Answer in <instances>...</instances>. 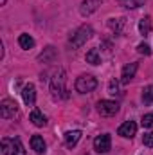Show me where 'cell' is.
<instances>
[{
	"instance_id": "1",
	"label": "cell",
	"mask_w": 153,
	"mask_h": 155,
	"mask_svg": "<svg viewBox=\"0 0 153 155\" xmlns=\"http://www.w3.org/2000/svg\"><path fill=\"white\" fill-rule=\"evenodd\" d=\"M65 71L63 69H58L54 72V76L50 79V92H52V97L54 99H60V97H67V88H65Z\"/></svg>"
},
{
	"instance_id": "2",
	"label": "cell",
	"mask_w": 153,
	"mask_h": 155,
	"mask_svg": "<svg viewBox=\"0 0 153 155\" xmlns=\"http://www.w3.org/2000/svg\"><path fill=\"white\" fill-rule=\"evenodd\" d=\"M92 35H94V29H92L90 25H81L76 33L70 36V43H72V47H76L77 49V47L85 45L88 40L92 38Z\"/></svg>"
},
{
	"instance_id": "3",
	"label": "cell",
	"mask_w": 153,
	"mask_h": 155,
	"mask_svg": "<svg viewBox=\"0 0 153 155\" xmlns=\"http://www.w3.org/2000/svg\"><path fill=\"white\" fill-rule=\"evenodd\" d=\"M97 87V79L90 74H83L76 79V90L79 94H88Z\"/></svg>"
},
{
	"instance_id": "4",
	"label": "cell",
	"mask_w": 153,
	"mask_h": 155,
	"mask_svg": "<svg viewBox=\"0 0 153 155\" xmlns=\"http://www.w3.org/2000/svg\"><path fill=\"white\" fill-rule=\"evenodd\" d=\"M0 116L4 119H15L18 116V105L13 99H4L0 103Z\"/></svg>"
},
{
	"instance_id": "5",
	"label": "cell",
	"mask_w": 153,
	"mask_h": 155,
	"mask_svg": "<svg viewBox=\"0 0 153 155\" xmlns=\"http://www.w3.org/2000/svg\"><path fill=\"white\" fill-rule=\"evenodd\" d=\"M112 148V137L108 134H103V135H97L94 139V150L97 153H108Z\"/></svg>"
},
{
	"instance_id": "6",
	"label": "cell",
	"mask_w": 153,
	"mask_h": 155,
	"mask_svg": "<svg viewBox=\"0 0 153 155\" xmlns=\"http://www.w3.org/2000/svg\"><path fill=\"white\" fill-rule=\"evenodd\" d=\"M97 112L105 117L115 116V114L119 112V105H117L115 101H110V99H103V101L97 103Z\"/></svg>"
},
{
	"instance_id": "7",
	"label": "cell",
	"mask_w": 153,
	"mask_h": 155,
	"mask_svg": "<svg viewBox=\"0 0 153 155\" xmlns=\"http://www.w3.org/2000/svg\"><path fill=\"white\" fill-rule=\"evenodd\" d=\"M105 2H106V0H83L81 5H79V13H81L83 16H88V15H92L94 11H97L99 5L105 4Z\"/></svg>"
},
{
	"instance_id": "8",
	"label": "cell",
	"mask_w": 153,
	"mask_h": 155,
	"mask_svg": "<svg viewBox=\"0 0 153 155\" xmlns=\"http://www.w3.org/2000/svg\"><path fill=\"white\" fill-rule=\"evenodd\" d=\"M22 99L27 107H33L34 101H36V88L33 83H27L24 88H22Z\"/></svg>"
},
{
	"instance_id": "9",
	"label": "cell",
	"mask_w": 153,
	"mask_h": 155,
	"mask_svg": "<svg viewBox=\"0 0 153 155\" xmlns=\"http://www.w3.org/2000/svg\"><path fill=\"white\" fill-rule=\"evenodd\" d=\"M117 134H119L121 137H124V139H132V137L137 134V124H135L133 121H126V123H122V124L119 126Z\"/></svg>"
},
{
	"instance_id": "10",
	"label": "cell",
	"mask_w": 153,
	"mask_h": 155,
	"mask_svg": "<svg viewBox=\"0 0 153 155\" xmlns=\"http://www.w3.org/2000/svg\"><path fill=\"white\" fill-rule=\"evenodd\" d=\"M137 69H139V63L137 61H132V63H128L124 69H122V74H121V83H130L133 76H135V72H137Z\"/></svg>"
},
{
	"instance_id": "11",
	"label": "cell",
	"mask_w": 153,
	"mask_h": 155,
	"mask_svg": "<svg viewBox=\"0 0 153 155\" xmlns=\"http://www.w3.org/2000/svg\"><path fill=\"white\" fill-rule=\"evenodd\" d=\"M79 139H81V132L79 130L67 132L65 134V144H67V148H74L77 143H79Z\"/></svg>"
},
{
	"instance_id": "12",
	"label": "cell",
	"mask_w": 153,
	"mask_h": 155,
	"mask_svg": "<svg viewBox=\"0 0 153 155\" xmlns=\"http://www.w3.org/2000/svg\"><path fill=\"white\" fill-rule=\"evenodd\" d=\"M139 33L142 36H150V33H151V18L150 16L141 18V22H139Z\"/></svg>"
},
{
	"instance_id": "13",
	"label": "cell",
	"mask_w": 153,
	"mask_h": 155,
	"mask_svg": "<svg viewBox=\"0 0 153 155\" xmlns=\"http://www.w3.org/2000/svg\"><path fill=\"white\" fill-rule=\"evenodd\" d=\"M31 148H33L36 153H43V152H45V141H43V137L33 135V137H31Z\"/></svg>"
},
{
	"instance_id": "14",
	"label": "cell",
	"mask_w": 153,
	"mask_h": 155,
	"mask_svg": "<svg viewBox=\"0 0 153 155\" xmlns=\"http://www.w3.org/2000/svg\"><path fill=\"white\" fill-rule=\"evenodd\" d=\"M31 121H33L34 126H45V124H47V117L43 116L38 108H34V110L31 112Z\"/></svg>"
},
{
	"instance_id": "15",
	"label": "cell",
	"mask_w": 153,
	"mask_h": 155,
	"mask_svg": "<svg viewBox=\"0 0 153 155\" xmlns=\"http://www.w3.org/2000/svg\"><path fill=\"white\" fill-rule=\"evenodd\" d=\"M86 63H90V65H99L101 63V56H99L97 49H90L86 52Z\"/></svg>"
},
{
	"instance_id": "16",
	"label": "cell",
	"mask_w": 153,
	"mask_h": 155,
	"mask_svg": "<svg viewBox=\"0 0 153 155\" xmlns=\"http://www.w3.org/2000/svg\"><path fill=\"white\" fill-rule=\"evenodd\" d=\"M18 43H20V47H22V49H25V51L34 47V40H33V36H29V35H20Z\"/></svg>"
},
{
	"instance_id": "17",
	"label": "cell",
	"mask_w": 153,
	"mask_h": 155,
	"mask_svg": "<svg viewBox=\"0 0 153 155\" xmlns=\"http://www.w3.org/2000/svg\"><path fill=\"white\" fill-rule=\"evenodd\" d=\"M108 25L114 33H121L122 31V25H124V18H110L108 20Z\"/></svg>"
},
{
	"instance_id": "18",
	"label": "cell",
	"mask_w": 153,
	"mask_h": 155,
	"mask_svg": "<svg viewBox=\"0 0 153 155\" xmlns=\"http://www.w3.org/2000/svg\"><path fill=\"white\" fill-rule=\"evenodd\" d=\"M142 101H144V105L153 103V85H148L142 88Z\"/></svg>"
},
{
	"instance_id": "19",
	"label": "cell",
	"mask_w": 153,
	"mask_h": 155,
	"mask_svg": "<svg viewBox=\"0 0 153 155\" xmlns=\"http://www.w3.org/2000/svg\"><path fill=\"white\" fill-rule=\"evenodd\" d=\"M2 155H13V139H2Z\"/></svg>"
},
{
	"instance_id": "20",
	"label": "cell",
	"mask_w": 153,
	"mask_h": 155,
	"mask_svg": "<svg viewBox=\"0 0 153 155\" xmlns=\"http://www.w3.org/2000/svg\"><path fill=\"white\" fill-rule=\"evenodd\" d=\"M13 155H25V150H24V144L18 137L13 139Z\"/></svg>"
},
{
	"instance_id": "21",
	"label": "cell",
	"mask_w": 153,
	"mask_h": 155,
	"mask_svg": "<svg viewBox=\"0 0 153 155\" xmlns=\"http://www.w3.org/2000/svg\"><path fill=\"white\" fill-rule=\"evenodd\" d=\"M122 7H126V9H133V7H137L139 5V0H117Z\"/></svg>"
},
{
	"instance_id": "22",
	"label": "cell",
	"mask_w": 153,
	"mask_h": 155,
	"mask_svg": "<svg viewBox=\"0 0 153 155\" xmlns=\"http://www.w3.org/2000/svg\"><path fill=\"white\" fill-rule=\"evenodd\" d=\"M142 126L144 128H153V112L142 116Z\"/></svg>"
},
{
	"instance_id": "23",
	"label": "cell",
	"mask_w": 153,
	"mask_h": 155,
	"mask_svg": "<svg viewBox=\"0 0 153 155\" xmlns=\"http://www.w3.org/2000/svg\"><path fill=\"white\" fill-rule=\"evenodd\" d=\"M142 143H144V146L153 148V132H146V134L142 135Z\"/></svg>"
},
{
	"instance_id": "24",
	"label": "cell",
	"mask_w": 153,
	"mask_h": 155,
	"mask_svg": "<svg viewBox=\"0 0 153 155\" xmlns=\"http://www.w3.org/2000/svg\"><path fill=\"white\" fill-rule=\"evenodd\" d=\"M137 52H139V54L148 56V54H151V49H150V45H148V43H139V45H137Z\"/></svg>"
},
{
	"instance_id": "25",
	"label": "cell",
	"mask_w": 153,
	"mask_h": 155,
	"mask_svg": "<svg viewBox=\"0 0 153 155\" xmlns=\"http://www.w3.org/2000/svg\"><path fill=\"white\" fill-rule=\"evenodd\" d=\"M117 87H119V83H117L115 79H112V81H110V85H108V90H110V94H117Z\"/></svg>"
},
{
	"instance_id": "26",
	"label": "cell",
	"mask_w": 153,
	"mask_h": 155,
	"mask_svg": "<svg viewBox=\"0 0 153 155\" xmlns=\"http://www.w3.org/2000/svg\"><path fill=\"white\" fill-rule=\"evenodd\" d=\"M5 2H7V0H0V4H2V5H4V4H5Z\"/></svg>"
}]
</instances>
